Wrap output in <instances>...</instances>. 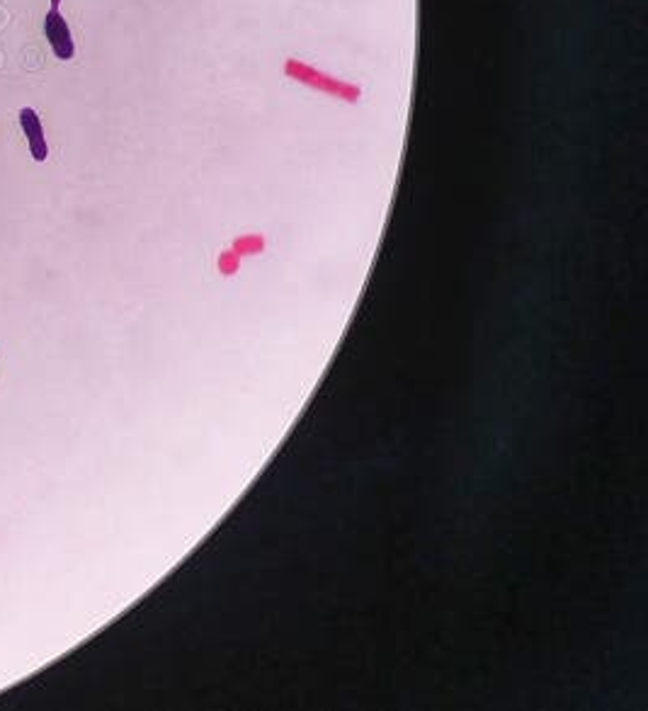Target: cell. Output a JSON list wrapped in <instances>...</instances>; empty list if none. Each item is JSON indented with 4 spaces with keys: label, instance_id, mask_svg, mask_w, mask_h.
<instances>
[{
    "label": "cell",
    "instance_id": "obj_1",
    "mask_svg": "<svg viewBox=\"0 0 648 711\" xmlns=\"http://www.w3.org/2000/svg\"><path fill=\"white\" fill-rule=\"evenodd\" d=\"M44 30H47V36H49V41H52V49H54V54H56L58 58H63V61H68V58L73 56V39H71V30H68V25H66V20L61 17V12L58 10H52L47 15V22H44Z\"/></svg>",
    "mask_w": 648,
    "mask_h": 711
},
{
    "label": "cell",
    "instance_id": "obj_2",
    "mask_svg": "<svg viewBox=\"0 0 648 711\" xmlns=\"http://www.w3.org/2000/svg\"><path fill=\"white\" fill-rule=\"evenodd\" d=\"M20 124H22V129H25L27 139H30L32 155H34V160H39V163H41V160L47 158V141H44V131H41L39 117H36L34 109H30V107L22 109V112H20Z\"/></svg>",
    "mask_w": 648,
    "mask_h": 711
},
{
    "label": "cell",
    "instance_id": "obj_3",
    "mask_svg": "<svg viewBox=\"0 0 648 711\" xmlns=\"http://www.w3.org/2000/svg\"><path fill=\"white\" fill-rule=\"evenodd\" d=\"M56 6H58V0H54V10H56Z\"/></svg>",
    "mask_w": 648,
    "mask_h": 711
}]
</instances>
